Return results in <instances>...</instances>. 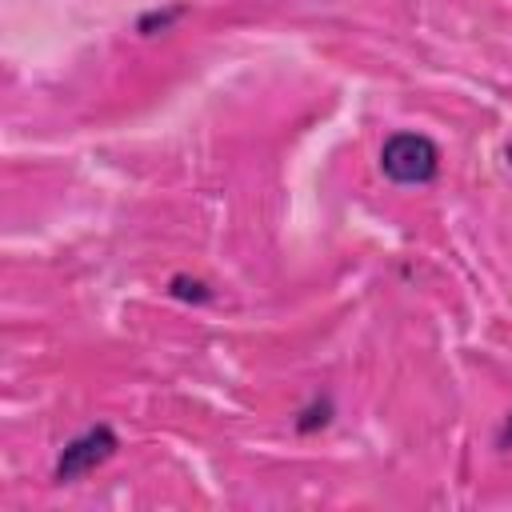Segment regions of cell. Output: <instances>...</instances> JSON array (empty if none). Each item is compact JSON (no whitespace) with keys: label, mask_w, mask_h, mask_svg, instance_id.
<instances>
[{"label":"cell","mask_w":512,"mask_h":512,"mask_svg":"<svg viewBox=\"0 0 512 512\" xmlns=\"http://www.w3.org/2000/svg\"><path fill=\"white\" fill-rule=\"evenodd\" d=\"M380 172L392 184H428L440 172V148L424 132H392L380 148Z\"/></svg>","instance_id":"cell-1"},{"label":"cell","mask_w":512,"mask_h":512,"mask_svg":"<svg viewBox=\"0 0 512 512\" xmlns=\"http://www.w3.org/2000/svg\"><path fill=\"white\" fill-rule=\"evenodd\" d=\"M172 292L184 296V300H208V288L200 280H188V276H176L172 280Z\"/></svg>","instance_id":"cell-4"},{"label":"cell","mask_w":512,"mask_h":512,"mask_svg":"<svg viewBox=\"0 0 512 512\" xmlns=\"http://www.w3.org/2000/svg\"><path fill=\"white\" fill-rule=\"evenodd\" d=\"M504 440H512V416H508V424H504Z\"/></svg>","instance_id":"cell-5"},{"label":"cell","mask_w":512,"mask_h":512,"mask_svg":"<svg viewBox=\"0 0 512 512\" xmlns=\"http://www.w3.org/2000/svg\"><path fill=\"white\" fill-rule=\"evenodd\" d=\"M508 164H512V148H508Z\"/></svg>","instance_id":"cell-6"},{"label":"cell","mask_w":512,"mask_h":512,"mask_svg":"<svg viewBox=\"0 0 512 512\" xmlns=\"http://www.w3.org/2000/svg\"><path fill=\"white\" fill-rule=\"evenodd\" d=\"M116 448H120V440H116V432H112L108 424H92V428H84L80 436H72V440L60 448L56 468H52L56 484H72V480L88 476L92 468H100L104 460H112Z\"/></svg>","instance_id":"cell-2"},{"label":"cell","mask_w":512,"mask_h":512,"mask_svg":"<svg viewBox=\"0 0 512 512\" xmlns=\"http://www.w3.org/2000/svg\"><path fill=\"white\" fill-rule=\"evenodd\" d=\"M180 12H184L180 4H176V8H168V12H148V16L140 20V32H144V36H152L156 28H168V24H172V20L180 16Z\"/></svg>","instance_id":"cell-3"}]
</instances>
